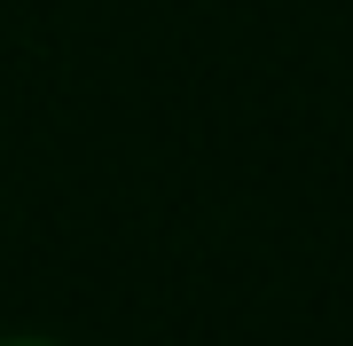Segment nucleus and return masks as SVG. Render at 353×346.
Returning <instances> with one entry per match:
<instances>
[{
  "label": "nucleus",
  "mask_w": 353,
  "mask_h": 346,
  "mask_svg": "<svg viewBox=\"0 0 353 346\" xmlns=\"http://www.w3.org/2000/svg\"><path fill=\"white\" fill-rule=\"evenodd\" d=\"M0 346H48V338H0Z\"/></svg>",
  "instance_id": "f257e3e1"
}]
</instances>
